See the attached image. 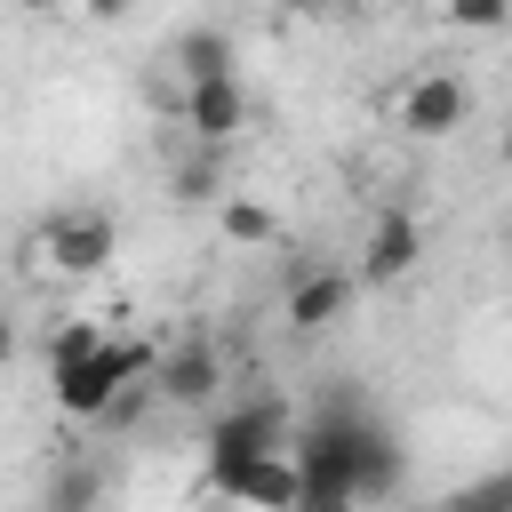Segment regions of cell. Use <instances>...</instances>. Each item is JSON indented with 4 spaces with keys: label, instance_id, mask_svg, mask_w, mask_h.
I'll return each instance as SVG.
<instances>
[{
    "label": "cell",
    "instance_id": "14",
    "mask_svg": "<svg viewBox=\"0 0 512 512\" xmlns=\"http://www.w3.org/2000/svg\"><path fill=\"white\" fill-rule=\"evenodd\" d=\"M440 24H448V32H504V24H512V8H488V0H456Z\"/></svg>",
    "mask_w": 512,
    "mask_h": 512
},
{
    "label": "cell",
    "instance_id": "9",
    "mask_svg": "<svg viewBox=\"0 0 512 512\" xmlns=\"http://www.w3.org/2000/svg\"><path fill=\"white\" fill-rule=\"evenodd\" d=\"M96 504H104V464L96 456H56L48 488H40V512H96Z\"/></svg>",
    "mask_w": 512,
    "mask_h": 512
},
{
    "label": "cell",
    "instance_id": "2",
    "mask_svg": "<svg viewBox=\"0 0 512 512\" xmlns=\"http://www.w3.org/2000/svg\"><path fill=\"white\" fill-rule=\"evenodd\" d=\"M152 360H160V352H144V344H128V336H112L96 360H80V368L48 376V392H56V408H64V416H120L128 384H136V376L152 384Z\"/></svg>",
    "mask_w": 512,
    "mask_h": 512
},
{
    "label": "cell",
    "instance_id": "7",
    "mask_svg": "<svg viewBox=\"0 0 512 512\" xmlns=\"http://www.w3.org/2000/svg\"><path fill=\"white\" fill-rule=\"evenodd\" d=\"M352 296H360V272H344V264H320V272H296V280H288V296H280V320H288L296 336H328V328H344Z\"/></svg>",
    "mask_w": 512,
    "mask_h": 512
},
{
    "label": "cell",
    "instance_id": "5",
    "mask_svg": "<svg viewBox=\"0 0 512 512\" xmlns=\"http://www.w3.org/2000/svg\"><path fill=\"white\" fill-rule=\"evenodd\" d=\"M424 264V224L408 216V208H376L368 216V232H360V288H392V280H408Z\"/></svg>",
    "mask_w": 512,
    "mask_h": 512
},
{
    "label": "cell",
    "instance_id": "6",
    "mask_svg": "<svg viewBox=\"0 0 512 512\" xmlns=\"http://www.w3.org/2000/svg\"><path fill=\"white\" fill-rule=\"evenodd\" d=\"M224 392V352L208 344V336H176V344H160V360H152V400H168V408H200V400H216Z\"/></svg>",
    "mask_w": 512,
    "mask_h": 512
},
{
    "label": "cell",
    "instance_id": "4",
    "mask_svg": "<svg viewBox=\"0 0 512 512\" xmlns=\"http://www.w3.org/2000/svg\"><path fill=\"white\" fill-rule=\"evenodd\" d=\"M248 120H256L248 80H208V88H184V96H176V128L192 136V152H224Z\"/></svg>",
    "mask_w": 512,
    "mask_h": 512
},
{
    "label": "cell",
    "instance_id": "11",
    "mask_svg": "<svg viewBox=\"0 0 512 512\" xmlns=\"http://www.w3.org/2000/svg\"><path fill=\"white\" fill-rule=\"evenodd\" d=\"M216 224H224V240H240V248H264V240H272V208L248 200V192H232V200L216 208Z\"/></svg>",
    "mask_w": 512,
    "mask_h": 512
},
{
    "label": "cell",
    "instance_id": "12",
    "mask_svg": "<svg viewBox=\"0 0 512 512\" xmlns=\"http://www.w3.org/2000/svg\"><path fill=\"white\" fill-rule=\"evenodd\" d=\"M104 344H112V336H104L96 320H72V328H56V336H48V376H64V368H80V360H96Z\"/></svg>",
    "mask_w": 512,
    "mask_h": 512
},
{
    "label": "cell",
    "instance_id": "3",
    "mask_svg": "<svg viewBox=\"0 0 512 512\" xmlns=\"http://www.w3.org/2000/svg\"><path fill=\"white\" fill-rule=\"evenodd\" d=\"M32 256H40V272H56V280H96L112 256H120V224H112V208H56L48 224H40V240H32Z\"/></svg>",
    "mask_w": 512,
    "mask_h": 512
},
{
    "label": "cell",
    "instance_id": "10",
    "mask_svg": "<svg viewBox=\"0 0 512 512\" xmlns=\"http://www.w3.org/2000/svg\"><path fill=\"white\" fill-rule=\"evenodd\" d=\"M168 192H176V200H216V208L232 200V192H224V168H216V152H192V160H176Z\"/></svg>",
    "mask_w": 512,
    "mask_h": 512
},
{
    "label": "cell",
    "instance_id": "15",
    "mask_svg": "<svg viewBox=\"0 0 512 512\" xmlns=\"http://www.w3.org/2000/svg\"><path fill=\"white\" fill-rule=\"evenodd\" d=\"M304 512H352V496H344V488H312V496H304Z\"/></svg>",
    "mask_w": 512,
    "mask_h": 512
},
{
    "label": "cell",
    "instance_id": "13",
    "mask_svg": "<svg viewBox=\"0 0 512 512\" xmlns=\"http://www.w3.org/2000/svg\"><path fill=\"white\" fill-rule=\"evenodd\" d=\"M448 512H512V472H488V480L456 488V496H448Z\"/></svg>",
    "mask_w": 512,
    "mask_h": 512
},
{
    "label": "cell",
    "instance_id": "1",
    "mask_svg": "<svg viewBox=\"0 0 512 512\" xmlns=\"http://www.w3.org/2000/svg\"><path fill=\"white\" fill-rule=\"evenodd\" d=\"M384 112H392V128H400V136L440 144V136H456V128L472 120V80H464L456 64H416V72L384 96Z\"/></svg>",
    "mask_w": 512,
    "mask_h": 512
},
{
    "label": "cell",
    "instance_id": "8",
    "mask_svg": "<svg viewBox=\"0 0 512 512\" xmlns=\"http://www.w3.org/2000/svg\"><path fill=\"white\" fill-rule=\"evenodd\" d=\"M168 72H176V96L184 88H208V80H240V40L224 24H184L168 40Z\"/></svg>",
    "mask_w": 512,
    "mask_h": 512
},
{
    "label": "cell",
    "instance_id": "16",
    "mask_svg": "<svg viewBox=\"0 0 512 512\" xmlns=\"http://www.w3.org/2000/svg\"><path fill=\"white\" fill-rule=\"evenodd\" d=\"M496 160H504V168H512V128H504V136H496Z\"/></svg>",
    "mask_w": 512,
    "mask_h": 512
}]
</instances>
